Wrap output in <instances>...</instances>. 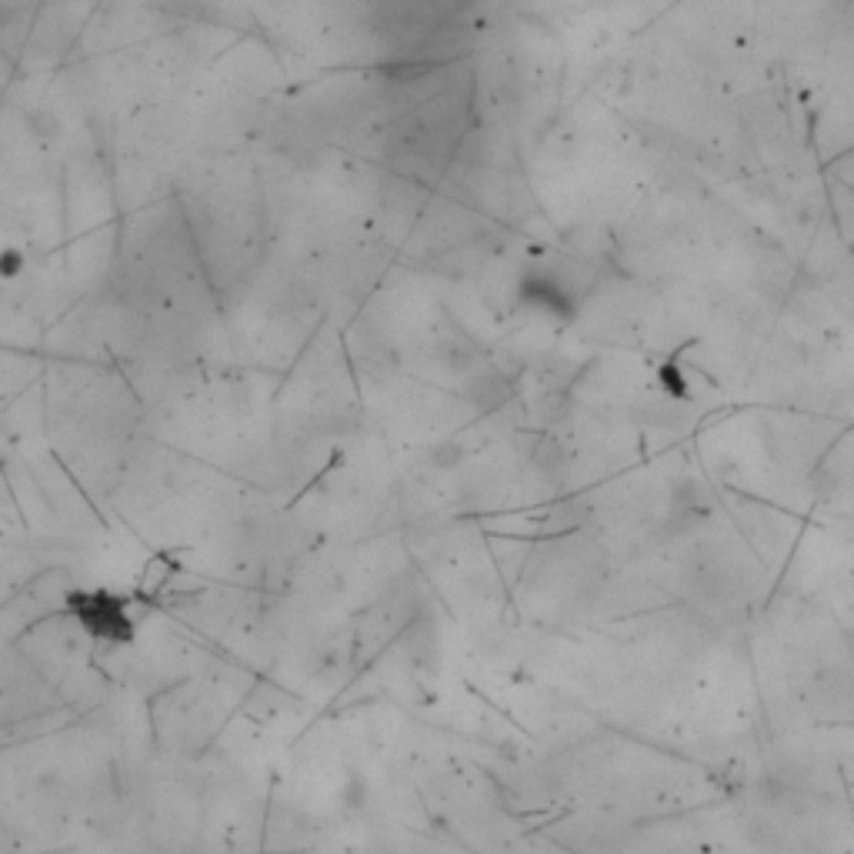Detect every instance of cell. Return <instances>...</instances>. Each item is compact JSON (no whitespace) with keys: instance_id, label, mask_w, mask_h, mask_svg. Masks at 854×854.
<instances>
[{"instance_id":"6da1fadb","label":"cell","mask_w":854,"mask_h":854,"mask_svg":"<svg viewBox=\"0 0 854 854\" xmlns=\"http://www.w3.org/2000/svg\"><path fill=\"white\" fill-rule=\"evenodd\" d=\"M64 608L97 645H107V648L134 645L137 624H134V614L127 611L124 598L103 591V587H94V591L90 587H81V591H71L64 598Z\"/></svg>"}]
</instances>
